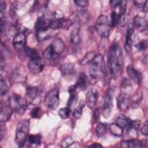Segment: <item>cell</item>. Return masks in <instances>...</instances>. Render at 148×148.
Here are the masks:
<instances>
[{
	"instance_id": "obj_2",
	"label": "cell",
	"mask_w": 148,
	"mask_h": 148,
	"mask_svg": "<svg viewBox=\"0 0 148 148\" xmlns=\"http://www.w3.org/2000/svg\"><path fill=\"white\" fill-rule=\"evenodd\" d=\"M90 74L92 79L98 80L103 78L105 75L104 60L101 54L95 55L90 63Z\"/></svg>"
},
{
	"instance_id": "obj_27",
	"label": "cell",
	"mask_w": 148,
	"mask_h": 148,
	"mask_svg": "<svg viewBox=\"0 0 148 148\" xmlns=\"http://www.w3.org/2000/svg\"><path fill=\"white\" fill-rule=\"evenodd\" d=\"M116 123L121 126V127H127L128 125L130 124V123L131 121V120L129 119L128 117H126L123 114L119 115L117 116L115 120Z\"/></svg>"
},
{
	"instance_id": "obj_37",
	"label": "cell",
	"mask_w": 148,
	"mask_h": 148,
	"mask_svg": "<svg viewBox=\"0 0 148 148\" xmlns=\"http://www.w3.org/2000/svg\"><path fill=\"white\" fill-rule=\"evenodd\" d=\"M69 95H70V97L67 102V106L71 108L73 106H75V104L76 103L77 101V96L76 94V93L69 94Z\"/></svg>"
},
{
	"instance_id": "obj_35",
	"label": "cell",
	"mask_w": 148,
	"mask_h": 148,
	"mask_svg": "<svg viewBox=\"0 0 148 148\" xmlns=\"http://www.w3.org/2000/svg\"><path fill=\"white\" fill-rule=\"evenodd\" d=\"M95 54L94 52L91 51L87 53L85 56V57L83 58L81 62L82 65H86L87 64H90V62L92 60L94 57H95Z\"/></svg>"
},
{
	"instance_id": "obj_20",
	"label": "cell",
	"mask_w": 148,
	"mask_h": 148,
	"mask_svg": "<svg viewBox=\"0 0 148 148\" xmlns=\"http://www.w3.org/2000/svg\"><path fill=\"white\" fill-rule=\"evenodd\" d=\"M89 82V79L87 75L84 72H82L79 75L75 85L77 88H79L82 90H85L88 86Z\"/></svg>"
},
{
	"instance_id": "obj_6",
	"label": "cell",
	"mask_w": 148,
	"mask_h": 148,
	"mask_svg": "<svg viewBox=\"0 0 148 148\" xmlns=\"http://www.w3.org/2000/svg\"><path fill=\"white\" fill-rule=\"evenodd\" d=\"M110 23L105 15H100L96 20L95 29L101 38H108L109 35Z\"/></svg>"
},
{
	"instance_id": "obj_52",
	"label": "cell",
	"mask_w": 148,
	"mask_h": 148,
	"mask_svg": "<svg viewBox=\"0 0 148 148\" xmlns=\"http://www.w3.org/2000/svg\"><path fill=\"white\" fill-rule=\"evenodd\" d=\"M89 147H102V146L101 145H100L99 143H94L91 145L89 146Z\"/></svg>"
},
{
	"instance_id": "obj_44",
	"label": "cell",
	"mask_w": 148,
	"mask_h": 148,
	"mask_svg": "<svg viewBox=\"0 0 148 148\" xmlns=\"http://www.w3.org/2000/svg\"><path fill=\"white\" fill-rule=\"evenodd\" d=\"M140 131L143 135H144L145 136H147V135H148V125H147V122L143 124V125L141 128Z\"/></svg>"
},
{
	"instance_id": "obj_26",
	"label": "cell",
	"mask_w": 148,
	"mask_h": 148,
	"mask_svg": "<svg viewBox=\"0 0 148 148\" xmlns=\"http://www.w3.org/2000/svg\"><path fill=\"white\" fill-rule=\"evenodd\" d=\"M109 131L113 135L117 137L121 136L124 132L123 128L116 124V123H113L110 125Z\"/></svg>"
},
{
	"instance_id": "obj_34",
	"label": "cell",
	"mask_w": 148,
	"mask_h": 148,
	"mask_svg": "<svg viewBox=\"0 0 148 148\" xmlns=\"http://www.w3.org/2000/svg\"><path fill=\"white\" fill-rule=\"evenodd\" d=\"M107 131V125L104 123H99L96 127L95 132L98 136H102L104 135Z\"/></svg>"
},
{
	"instance_id": "obj_4",
	"label": "cell",
	"mask_w": 148,
	"mask_h": 148,
	"mask_svg": "<svg viewBox=\"0 0 148 148\" xmlns=\"http://www.w3.org/2000/svg\"><path fill=\"white\" fill-rule=\"evenodd\" d=\"M29 129V120L28 119L22 120L18 123L16 128L15 140L18 146H24L28 136Z\"/></svg>"
},
{
	"instance_id": "obj_13",
	"label": "cell",
	"mask_w": 148,
	"mask_h": 148,
	"mask_svg": "<svg viewBox=\"0 0 148 148\" xmlns=\"http://www.w3.org/2000/svg\"><path fill=\"white\" fill-rule=\"evenodd\" d=\"M50 20L51 18H49L45 16H41L37 18L35 24V28L36 32H39L50 28Z\"/></svg>"
},
{
	"instance_id": "obj_29",
	"label": "cell",
	"mask_w": 148,
	"mask_h": 148,
	"mask_svg": "<svg viewBox=\"0 0 148 148\" xmlns=\"http://www.w3.org/2000/svg\"><path fill=\"white\" fill-rule=\"evenodd\" d=\"M27 140L29 143L31 145L38 146L41 144L42 136L39 134H35V135H30L28 136Z\"/></svg>"
},
{
	"instance_id": "obj_48",
	"label": "cell",
	"mask_w": 148,
	"mask_h": 148,
	"mask_svg": "<svg viewBox=\"0 0 148 148\" xmlns=\"http://www.w3.org/2000/svg\"><path fill=\"white\" fill-rule=\"evenodd\" d=\"M77 89V87L76 86V85H72L69 88H68V92L69 94H74L76 93V90Z\"/></svg>"
},
{
	"instance_id": "obj_30",
	"label": "cell",
	"mask_w": 148,
	"mask_h": 148,
	"mask_svg": "<svg viewBox=\"0 0 148 148\" xmlns=\"http://www.w3.org/2000/svg\"><path fill=\"white\" fill-rule=\"evenodd\" d=\"M24 79V75L20 71L16 69L13 71L10 76V79L13 82H23Z\"/></svg>"
},
{
	"instance_id": "obj_49",
	"label": "cell",
	"mask_w": 148,
	"mask_h": 148,
	"mask_svg": "<svg viewBox=\"0 0 148 148\" xmlns=\"http://www.w3.org/2000/svg\"><path fill=\"white\" fill-rule=\"evenodd\" d=\"M5 66V60H3V55L1 53V69L3 68V66Z\"/></svg>"
},
{
	"instance_id": "obj_17",
	"label": "cell",
	"mask_w": 148,
	"mask_h": 148,
	"mask_svg": "<svg viewBox=\"0 0 148 148\" xmlns=\"http://www.w3.org/2000/svg\"><path fill=\"white\" fill-rule=\"evenodd\" d=\"M13 110L9 106H3L1 102L0 120L1 123H4L9 120L12 114Z\"/></svg>"
},
{
	"instance_id": "obj_31",
	"label": "cell",
	"mask_w": 148,
	"mask_h": 148,
	"mask_svg": "<svg viewBox=\"0 0 148 148\" xmlns=\"http://www.w3.org/2000/svg\"><path fill=\"white\" fill-rule=\"evenodd\" d=\"M86 105V102L84 101H82L79 103V105L75 109L73 113V117L76 119H80L82 116L83 109Z\"/></svg>"
},
{
	"instance_id": "obj_23",
	"label": "cell",
	"mask_w": 148,
	"mask_h": 148,
	"mask_svg": "<svg viewBox=\"0 0 148 148\" xmlns=\"http://www.w3.org/2000/svg\"><path fill=\"white\" fill-rule=\"evenodd\" d=\"M90 15L88 13L84 10L77 12L73 15V21L77 24L86 23L88 21Z\"/></svg>"
},
{
	"instance_id": "obj_11",
	"label": "cell",
	"mask_w": 148,
	"mask_h": 148,
	"mask_svg": "<svg viewBox=\"0 0 148 148\" xmlns=\"http://www.w3.org/2000/svg\"><path fill=\"white\" fill-rule=\"evenodd\" d=\"M44 64L40 58L31 59L28 64L29 71L34 74H38L41 72L44 68Z\"/></svg>"
},
{
	"instance_id": "obj_21",
	"label": "cell",
	"mask_w": 148,
	"mask_h": 148,
	"mask_svg": "<svg viewBox=\"0 0 148 148\" xmlns=\"http://www.w3.org/2000/svg\"><path fill=\"white\" fill-rule=\"evenodd\" d=\"M60 71L65 76H71L75 73V66L72 63L66 62L60 66Z\"/></svg>"
},
{
	"instance_id": "obj_50",
	"label": "cell",
	"mask_w": 148,
	"mask_h": 148,
	"mask_svg": "<svg viewBox=\"0 0 148 148\" xmlns=\"http://www.w3.org/2000/svg\"><path fill=\"white\" fill-rule=\"evenodd\" d=\"M147 1H145V4H144V5H143V11L145 12H147V11H148V7H147Z\"/></svg>"
},
{
	"instance_id": "obj_41",
	"label": "cell",
	"mask_w": 148,
	"mask_h": 148,
	"mask_svg": "<svg viewBox=\"0 0 148 148\" xmlns=\"http://www.w3.org/2000/svg\"><path fill=\"white\" fill-rule=\"evenodd\" d=\"M135 47L138 49V50H145L147 48V43L145 40H141L137 43V44L135 45Z\"/></svg>"
},
{
	"instance_id": "obj_33",
	"label": "cell",
	"mask_w": 148,
	"mask_h": 148,
	"mask_svg": "<svg viewBox=\"0 0 148 148\" xmlns=\"http://www.w3.org/2000/svg\"><path fill=\"white\" fill-rule=\"evenodd\" d=\"M71 113V109L69 107H64L59 109L58 114L61 118L62 119H68Z\"/></svg>"
},
{
	"instance_id": "obj_28",
	"label": "cell",
	"mask_w": 148,
	"mask_h": 148,
	"mask_svg": "<svg viewBox=\"0 0 148 148\" xmlns=\"http://www.w3.org/2000/svg\"><path fill=\"white\" fill-rule=\"evenodd\" d=\"M79 26H76L71 31L70 35L71 42L74 45L78 43L79 41Z\"/></svg>"
},
{
	"instance_id": "obj_43",
	"label": "cell",
	"mask_w": 148,
	"mask_h": 148,
	"mask_svg": "<svg viewBox=\"0 0 148 148\" xmlns=\"http://www.w3.org/2000/svg\"><path fill=\"white\" fill-rule=\"evenodd\" d=\"M101 110L99 108H97L94 110L93 113V119L95 121H98L100 117Z\"/></svg>"
},
{
	"instance_id": "obj_24",
	"label": "cell",
	"mask_w": 148,
	"mask_h": 148,
	"mask_svg": "<svg viewBox=\"0 0 148 148\" xmlns=\"http://www.w3.org/2000/svg\"><path fill=\"white\" fill-rule=\"evenodd\" d=\"M132 87L133 86L131 81L127 78H124L121 81L120 86V94L128 95V94L131 92Z\"/></svg>"
},
{
	"instance_id": "obj_45",
	"label": "cell",
	"mask_w": 148,
	"mask_h": 148,
	"mask_svg": "<svg viewBox=\"0 0 148 148\" xmlns=\"http://www.w3.org/2000/svg\"><path fill=\"white\" fill-rule=\"evenodd\" d=\"M6 9V2L2 0L0 1V10L1 13L2 14L5 12Z\"/></svg>"
},
{
	"instance_id": "obj_40",
	"label": "cell",
	"mask_w": 148,
	"mask_h": 148,
	"mask_svg": "<svg viewBox=\"0 0 148 148\" xmlns=\"http://www.w3.org/2000/svg\"><path fill=\"white\" fill-rule=\"evenodd\" d=\"M73 143V139L71 136H68L63 139L61 142V147H68L72 145Z\"/></svg>"
},
{
	"instance_id": "obj_46",
	"label": "cell",
	"mask_w": 148,
	"mask_h": 148,
	"mask_svg": "<svg viewBox=\"0 0 148 148\" xmlns=\"http://www.w3.org/2000/svg\"><path fill=\"white\" fill-rule=\"evenodd\" d=\"M120 2H121V1H119V0H113V1H110L109 2L110 5L112 8H114L119 6Z\"/></svg>"
},
{
	"instance_id": "obj_5",
	"label": "cell",
	"mask_w": 148,
	"mask_h": 148,
	"mask_svg": "<svg viewBox=\"0 0 148 148\" xmlns=\"http://www.w3.org/2000/svg\"><path fill=\"white\" fill-rule=\"evenodd\" d=\"M9 106L14 112L18 114H23L25 112L28 105L27 100L24 97L18 94H13L9 98Z\"/></svg>"
},
{
	"instance_id": "obj_39",
	"label": "cell",
	"mask_w": 148,
	"mask_h": 148,
	"mask_svg": "<svg viewBox=\"0 0 148 148\" xmlns=\"http://www.w3.org/2000/svg\"><path fill=\"white\" fill-rule=\"evenodd\" d=\"M111 18V23L110 26L112 27H114L116 24L118 23V19H119V14L116 13V12H112L110 14Z\"/></svg>"
},
{
	"instance_id": "obj_18",
	"label": "cell",
	"mask_w": 148,
	"mask_h": 148,
	"mask_svg": "<svg viewBox=\"0 0 148 148\" xmlns=\"http://www.w3.org/2000/svg\"><path fill=\"white\" fill-rule=\"evenodd\" d=\"M98 96V92L97 89L94 88H91L87 92V97H86V101L87 105L90 107L94 106L97 101Z\"/></svg>"
},
{
	"instance_id": "obj_15",
	"label": "cell",
	"mask_w": 148,
	"mask_h": 148,
	"mask_svg": "<svg viewBox=\"0 0 148 148\" xmlns=\"http://www.w3.org/2000/svg\"><path fill=\"white\" fill-rule=\"evenodd\" d=\"M42 93V90L38 86H29L26 88V96L31 101L38 99Z\"/></svg>"
},
{
	"instance_id": "obj_12",
	"label": "cell",
	"mask_w": 148,
	"mask_h": 148,
	"mask_svg": "<svg viewBox=\"0 0 148 148\" xmlns=\"http://www.w3.org/2000/svg\"><path fill=\"white\" fill-rule=\"evenodd\" d=\"M134 30V27L132 23H128L126 29L125 33V41L124 45V48L127 53H129L131 51L132 45V36L133 35Z\"/></svg>"
},
{
	"instance_id": "obj_47",
	"label": "cell",
	"mask_w": 148,
	"mask_h": 148,
	"mask_svg": "<svg viewBox=\"0 0 148 148\" xmlns=\"http://www.w3.org/2000/svg\"><path fill=\"white\" fill-rule=\"evenodd\" d=\"M145 1H134V3L135 4V5L138 8H142L145 4Z\"/></svg>"
},
{
	"instance_id": "obj_22",
	"label": "cell",
	"mask_w": 148,
	"mask_h": 148,
	"mask_svg": "<svg viewBox=\"0 0 148 148\" xmlns=\"http://www.w3.org/2000/svg\"><path fill=\"white\" fill-rule=\"evenodd\" d=\"M56 31V30H53L50 28H49L46 29L36 32V39L39 42H43L51 38Z\"/></svg>"
},
{
	"instance_id": "obj_3",
	"label": "cell",
	"mask_w": 148,
	"mask_h": 148,
	"mask_svg": "<svg viewBox=\"0 0 148 148\" xmlns=\"http://www.w3.org/2000/svg\"><path fill=\"white\" fill-rule=\"evenodd\" d=\"M65 44L59 38L54 39L42 53L43 57L48 60H53L58 58L64 51Z\"/></svg>"
},
{
	"instance_id": "obj_8",
	"label": "cell",
	"mask_w": 148,
	"mask_h": 148,
	"mask_svg": "<svg viewBox=\"0 0 148 148\" xmlns=\"http://www.w3.org/2000/svg\"><path fill=\"white\" fill-rule=\"evenodd\" d=\"M113 108V95L110 91H107L103 98L101 113L105 118L109 117Z\"/></svg>"
},
{
	"instance_id": "obj_7",
	"label": "cell",
	"mask_w": 148,
	"mask_h": 148,
	"mask_svg": "<svg viewBox=\"0 0 148 148\" xmlns=\"http://www.w3.org/2000/svg\"><path fill=\"white\" fill-rule=\"evenodd\" d=\"M60 102L59 91L57 89L51 90L46 95L45 98V106L50 110L56 109Z\"/></svg>"
},
{
	"instance_id": "obj_14",
	"label": "cell",
	"mask_w": 148,
	"mask_h": 148,
	"mask_svg": "<svg viewBox=\"0 0 148 148\" xmlns=\"http://www.w3.org/2000/svg\"><path fill=\"white\" fill-rule=\"evenodd\" d=\"M131 103V101L128 95L120 94L117 99V107L120 110L122 111L127 110L130 108Z\"/></svg>"
},
{
	"instance_id": "obj_51",
	"label": "cell",
	"mask_w": 148,
	"mask_h": 148,
	"mask_svg": "<svg viewBox=\"0 0 148 148\" xmlns=\"http://www.w3.org/2000/svg\"><path fill=\"white\" fill-rule=\"evenodd\" d=\"M38 3H39V1H34V5L32 6V11H34L37 9L38 6Z\"/></svg>"
},
{
	"instance_id": "obj_32",
	"label": "cell",
	"mask_w": 148,
	"mask_h": 148,
	"mask_svg": "<svg viewBox=\"0 0 148 148\" xmlns=\"http://www.w3.org/2000/svg\"><path fill=\"white\" fill-rule=\"evenodd\" d=\"M24 51L25 54L31 59H36V58H40L39 55L37 51L34 49H31L29 47L25 46L24 49Z\"/></svg>"
},
{
	"instance_id": "obj_10",
	"label": "cell",
	"mask_w": 148,
	"mask_h": 148,
	"mask_svg": "<svg viewBox=\"0 0 148 148\" xmlns=\"http://www.w3.org/2000/svg\"><path fill=\"white\" fill-rule=\"evenodd\" d=\"M127 73L129 77L136 84H139L142 82V75L141 73L136 69L132 65L129 64L126 68Z\"/></svg>"
},
{
	"instance_id": "obj_1",
	"label": "cell",
	"mask_w": 148,
	"mask_h": 148,
	"mask_svg": "<svg viewBox=\"0 0 148 148\" xmlns=\"http://www.w3.org/2000/svg\"><path fill=\"white\" fill-rule=\"evenodd\" d=\"M108 65L112 77L116 79L121 75L124 65L123 53L121 47L116 43L110 46L108 54Z\"/></svg>"
},
{
	"instance_id": "obj_36",
	"label": "cell",
	"mask_w": 148,
	"mask_h": 148,
	"mask_svg": "<svg viewBox=\"0 0 148 148\" xmlns=\"http://www.w3.org/2000/svg\"><path fill=\"white\" fill-rule=\"evenodd\" d=\"M8 91V86L6 82L2 79H1L0 81V92L1 96H4Z\"/></svg>"
},
{
	"instance_id": "obj_38",
	"label": "cell",
	"mask_w": 148,
	"mask_h": 148,
	"mask_svg": "<svg viewBox=\"0 0 148 148\" xmlns=\"http://www.w3.org/2000/svg\"><path fill=\"white\" fill-rule=\"evenodd\" d=\"M41 109L38 106H36L31 110L30 114L32 118L38 119L41 116Z\"/></svg>"
},
{
	"instance_id": "obj_9",
	"label": "cell",
	"mask_w": 148,
	"mask_h": 148,
	"mask_svg": "<svg viewBox=\"0 0 148 148\" xmlns=\"http://www.w3.org/2000/svg\"><path fill=\"white\" fill-rule=\"evenodd\" d=\"M27 38L25 34L23 32H18L13 38L12 40V45L14 48L17 50H21L24 49L26 46Z\"/></svg>"
},
{
	"instance_id": "obj_25",
	"label": "cell",
	"mask_w": 148,
	"mask_h": 148,
	"mask_svg": "<svg viewBox=\"0 0 148 148\" xmlns=\"http://www.w3.org/2000/svg\"><path fill=\"white\" fill-rule=\"evenodd\" d=\"M120 146L122 147H141L142 142L136 139H131L121 141L120 143Z\"/></svg>"
},
{
	"instance_id": "obj_16",
	"label": "cell",
	"mask_w": 148,
	"mask_h": 148,
	"mask_svg": "<svg viewBox=\"0 0 148 148\" xmlns=\"http://www.w3.org/2000/svg\"><path fill=\"white\" fill-rule=\"evenodd\" d=\"M132 24L134 28L142 32L146 29L147 27V21L139 16H136L133 18Z\"/></svg>"
},
{
	"instance_id": "obj_42",
	"label": "cell",
	"mask_w": 148,
	"mask_h": 148,
	"mask_svg": "<svg viewBox=\"0 0 148 148\" xmlns=\"http://www.w3.org/2000/svg\"><path fill=\"white\" fill-rule=\"evenodd\" d=\"M75 3L78 6L81 8H84L88 5V1L86 0H77L75 1Z\"/></svg>"
},
{
	"instance_id": "obj_19",
	"label": "cell",
	"mask_w": 148,
	"mask_h": 148,
	"mask_svg": "<svg viewBox=\"0 0 148 148\" xmlns=\"http://www.w3.org/2000/svg\"><path fill=\"white\" fill-rule=\"evenodd\" d=\"M140 123L138 120H134L131 121L130 124L127 127V132L128 135L132 138V139H136L138 137V130L139 127Z\"/></svg>"
}]
</instances>
